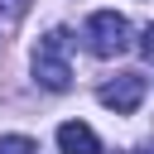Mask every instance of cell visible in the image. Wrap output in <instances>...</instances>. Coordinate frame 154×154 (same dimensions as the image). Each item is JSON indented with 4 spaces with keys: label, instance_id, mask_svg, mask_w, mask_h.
Listing matches in <instances>:
<instances>
[{
    "label": "cell",
    "instance_id": "cell-4",
    "mask_svg": "<svg viewBox=\"0 0 154 154\" xmlns=\"http://www.w3.org/2000/svg\"><path fill=\"white\" fill-rule=\"evenodd\" d=\"M58 149H63V154H101V140H96L91 125L63 120V125H58Z\"/></svg>",
    "mask_w": 154,
    "mask_h": 154
},
{
    "label": "cell",
    "instance_id": "cell-1",
    "mask_svg": "<svg viewBox=\"0 0 154 154\" xmlns=\"http://www.w3.org/2000/svg\"><path fill=\"white\" fill-rule=\"evenodd\" d=\"M67 29H48L43 38H38V48H34V77H38V87H48V91H67L72 87V67H67Z\"/></svg>",
    "mask_w": 154,
    "mask_h": 154
},
{
    "label": "cell",
    "instance_id": "cell-7",
    "mask_svg": "<svg viewBox=\"0 0 154 154\" xmlns=\"http://www.w3.org/2000/svg\"><path fill=\"white\" fill-rule=\"evenodd\" d=\"M140 53L154 63V24H144V29H140Z\"/></svg>",
    "mask_w": 154,
    "mask_h": 154
},
{
    "label": "cell",
    "instance_id": "cell-3",
    "mask_svg": "<svg viewBox=\"0 0 154 154\" xmlns=\"http://www.w3.org/2000/svg\"><path fill=\"white\" fill-rule=\"evenodd\" d=\"M96 101H101L106 111H116V116H130V111L144 101V77H140V72H120V77H111V82L96 91Z\"/></svg>",
    "mask_w": 154,
    "mask_h": 154
},
{
    "label": "cell",
    "instance_id": "cell-8",
    "mask_svg": "<svg viewBox=\"0 0 154 154\" xmlns=\"http://www.w3.org/2000/svg\"><path fill=\"white\" fill-rule=\"evenodd\" d=\"M130 154H154V140H144V144H135Z\"/></svg>",
    "mask_w": 154,
    "mask_h": 154
},
{
    "label": "cell",
    "instance_id": "cell-6",
    "mask_svg": "<svg viewBox=\"0 0 154 154\" xmlns=\"http://www.w3.org/2000/svg\"><path fill=\"white\" fill-rule=\"evenodd\" d=\"M24 10H29V0H0V14L5 19H24Z\"/></svg>",
    "mask_w": 154,
    "mask_h": 154
},
{
    "label": "cell",
    "instance_id": "cell-2",
    "mask_svg": "<svg viewBox=\"0 0 154 154\" xmlns=\"http://www.w3.org/2000/svg\"><path fill=\"white\" fill-rule=\"evenodd\" d=\"M87 43H91L96 58H120V53L130 48V24H125V14L96 10V14L87 19Z\"/></svg>",
    "mask_w": 154,
    "mask_h": 154
},
{
    "label": "cell",
    "instance_id": "cell-5",
    "mask_svg": "<svg viewBox=\"0 0 154 154\" xmlns=\"http://www.w3.org/2000/svg\"><path fill=\"white\" fill-rule=\"evenodd\" d=\"M0 154H38V144L29 135H5L0 140Z\"/></svg>",
    "mask_w": 154,
    "mask_h": 154
}]
</instances>
